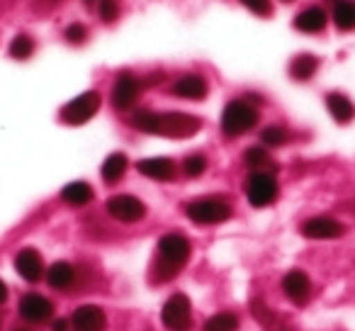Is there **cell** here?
<instances>
[{
	"label": "cell",
	"instance_id": "7a4b0ae2",
	"mask_svg": "<svg viewBox=\"0 0 355 331\" xmlns=\"http://www.w3.org/2000/svg\"><path fill=\"white\" fill-rule=\"evenodd\" d=\"M200 129H202V119L185 112H156L151 124V134H161V137H173V139L193 137Z\"/></svg>",
	"mask_w": 355,
	"mask_h": 331
},
{
	"label": "cell",
	"instance_id": "3957f363",
	"mask_svg": "<svg viewBox=\"0 0 355 331\" xmlns=\"http://www.w3.org/2000/svg\"><path fill=\"white\" fill-rule=\"evenodd\" d=\"M258 124V110L248 105L246 100H232L224 108L222 114V132L227 137H239V134L251 132Z\"/></svg>",
	"mask_w": 355,
	"mask_h": 331
},
{
	"label": "cell",
	"instance_id": "ffe728a7",
	"mask_svg": "<svg viewBox=\"0 0 355 331\" xmlns=\"http://www.w3.org/2000/svg\"><path fill=\"white\" fill-rule=\"evenodd\" d=\"M127 166H129V161H127V156H124V153H119V151L110 153V156L103 161V169H100L103 180L107 185H114L117 180L124 178V173H127Z\"/></svg>",
	"mask_w": 355,
	"mask_h": 331
},
{
	"label": "cell",
	"instance_id": "e0dca14e",
	"mask_svg": "<svg viewBox=\"0 0 355 331\" xmlns=\"http://www.w3.org/2000/svg\"><path fill=\"white\" fill-rule=\"evenodd\" d=\"M326 22H329V17H326V12L321 10L319 6L306 8V10H302L300 15L295 17V27L300 32H306V35H316V32H321L326 27Z\"/></svg>",
	"mask_w": 355,
	"mask_h": 331
},
{
	"label": "cell",
	"instance_id": "8fae6325",
	"mask_svg": "<svg viewBox=\"0 0 355 331\" xmlns=\"http://www.w3.org/2000/svg\"><path fill=\"white\" fill-rule=\"evenodd\" d=\"M139 98V80L132 74H119L112 85V105L114 110H129Z\"/></svg>",
	"mask_w": 355,
	"mask_h": 331
},
{
	"label": "cell",
	"instance_id": "8992f818",
	"mask_svg": "<svg viewBox=\"0 0 355 331\" xmlns=\"http://www.w3.org/2000/svg\"><path fill=\"white\" fill-rule=\"evenodd\" d=\"M246 198L253 207H268L277 198V180L266 171H253L246 180Z\"/></svg>",
	"mask_w": 355,
	"mask_h": 331
},
{
	"label": "cell",
	"instance_id": "836d02e7",
	"mask_svg": "<svg viewBox=\"0 0 355 331\" xmlns=\"http://www.w3.org/2000/svg\"><path fill=\"white\" fill-rule=\"evenodd\" d=\"M6 302H8V285L0 280V305H6Z\"/></svg>",
	"mask_w": 355,
	"mask_h": 331
},
{
	"label": "cell",
	"instance_id": "44dd1931",
	"mask_svg": "<svg viewBox=\"0 0 355 331\" xmlns=\"http://www.w3.org/2000/svg\"><path fill=\"white\" fill-rule=\"evenodd\" d=\"M61 198H64V203L73 205V207H83V205H88L93 200V188L88 183H83V180H76V183H69L61 190Z\"/></svg>",
	"mask_w": 355,
	"mask_h": 331
},
{
	"label": "cell",
	"instance_id": "f546056e",
	"mask_svg": "<svg viewBox=\"0 0 355 331\" xmlns=\"http://www.w3.org/2000/svg\"><path fill=\"white\" fill-rule=\"evenodd\" d=\"M98 12L105 22H114L119 15V3L117 0H98Z\"/></svg>",
	"mask_w": 355,
	"mask_h": 331
},
{
	"label": "cell",
	"instance_id": "603a6c76",
	"mask_svg": "<svg viewBox=\"0 0 355 331\" xmlns=\"http://www.w3.org/2000/svg\"><path fill=\"white\" fill-rule=\"evenodd\" d=\"M316 69H319V59L311 54H302L290 64V76L295 80H309L316 74Z\"/></svg>",
	"mask_w": 355,
	"mask_h": 331
},
{
	"label": "cell",
	"instance_id": "d6986e66",
	"mask_svg": "<svg viewBox=\"0 0 355 331\" xmlns=\"http://www.w3.org/2000/svg\"><path fill=\"white\" fill-rule=\"evenodd\" d=\"M76 280V268L69 261H56L54 266L46 271V282L54 290H69Z\"/></svg>",
	"mask_w": 355,
	"mask_h": 331
},
{
	"label": "cell",
	"instance_id": "d590c367",
	"mask_svg": "<svg viewBox=\"0 0 355 331\" xmlns=\"http://www.w3.org/2000/svg\"><path fill=\"white\" fill-rule=\"evenodd\" d=\"M12 331H30V329H25V326H17V329H12Z\"/></svg>",
	"mask_w": 355,
	"mask_h": 331
},
{
	"label": "cell",
	"instance_id": "52a82bcc",
	"mask_svg": "<svg viewBox=\"0 0 355 331\" xmlns=\"http://www.w3.org/2000/svg\"><path fill=\"white\" fill-rule=\"evenodd\" d=\"M98 110H100V93L88 90V93H80L78 98H73L61 110V119L66 124H85L88 119L95 117Z\"/></svg>",
	"mask_w": 355,
	"mask_h": 331
},
{
	"label": "cell",
	"instance_id": "9a60e30c",
	"mask_svg": "<svg viewBox=\"0 0 355 331\" xmlns=\"http://www.w3.org/2000/svg\"><path fill=\"white\" fill-rule=\"evenodd\" d=\"M173 93L178 98H185V100H205L209 93V85L202 76L198 74H188L183 78H178L175 85H173Z\"/></svg>",
	"mask_w": 355,
	"mask_h": 331
},
{
	"label": "cell",
	"instance_id": "9c48e42d",
	"mask_svg": "<svg viewBox=\"0 0 355 331\" xmlns=\"http://www.w3.org/2000/svg\"><path fill=\"white\" fill-rule=\"evenodd\" d=\"M17 312H20L22 319L30 321V324H44V321L54 314V305H51V300H46L44 295H40V292H30V295H25L20 300Z\"/></svg>",
	"mask_w": 355,
	"mask_h": 331
},
{
	"label": "cell",
	"instance_id": "f1b7e54d",
	"mask_svg": "<svg viewBox=\"0 0 355 331\" xmlns=\"http://www.w3.org/2000/svg\"><path fill=\"white\" fill-rule=\"evenodd\" d=\"M261 139L268 144V146H282V144H287L290 134H287L282 127H266L261 132Z\"/></svg>",
	"mask_w": 355,
	"mask_h": 331
},
{
	"label": "cell",
	"instance_id": "4316f807",
	"mask_svg": "<svg viewBox=\"0 0 355 331\" xmlns=\"http://www.w3.org/2000/svg\"><path fill=\"white\" fill-rule=\"evenodd\" d=\"M183 171H185V176H190V178H200V176L207 171V158H205L202 153H190V156L183 161Z\"/></svg>",
	"mask_w": 355,
	"mask_h": 331
},
{
	"label": "cell",
	"instance_id": "5bb4252c",
	"mask_svg": "<svg viewBox=\"0 0 355 331\" xmlns=\"http://www.w3.org/2000/svg\"><path fill=\"white\" fill-rule=\"evenodd\" d=\"M15 271L20 273V278H25L27 282H37L44 275V261L35 248H22L15 256Z\"/></svg>",
	"mask_w": 355,
	"mask_h": 331
},
{
	"label": "cell",
	"instance_id": "ba28073f",
	"mask_svg": "<svg viewBox=\"0 0 355 331\" xmlns=\"http://www.w3.org/2000/svg\"><path fill=\"white\" fill-rule=\"evenodd\" d=\"M105 207H107L110 217H114L117 222L124 224H134L146 217V205L139 198H134V195H112Z\"/></svg>",
	"mask_w": 355,
	"mask_h": 331
},
{
	"label": "cell",
	"instance_id": "d6a6232c",
	"mask_svg": "<svg viewBox=\"0 0 355 331\" xmlns=\"http://www.w3.org/2000/svg\"><path fill=\"white\" fill-rule=\"evenodd\" d=\"M71 321L69 319H54V324H51V331H69Z\"/></svg>",
	"mask_w": 355,
	"mask_h": 331
},
{
	"label": "cell",
	"instance_id": "e575fe53",
	"mask_svg": "<svg viewBox=\"0 0 355 331\" xmlns=\"http://www.w3.org/2000/svg\"><path fill=\"white\" fill-rule=\"evenodd\" d=\"M270 331H295L292 326H270Z\"/></svg>",
	"mask_w": 355,
	"mask_h": 331
},
{
	"label": "cell",
	"instance_id": "4fadbf2b",
	"mask_svg": "<svg viewBox=\"0 0 355 331\" xmlns=\"http://www.w3.org/2000/svg\"><path fill=\"white\" fill-rule=\"evenodd\" d=\"M302 234L306 239H338L345 234V227L338 222V219H331V217H311L302 224Z\"/></svg>",
	"mask_w": 355,
	"mask_h": 331
},
{
	"label": "cell",
	"instance_id": "7402d4cb",
	"mask_svg": "<svg viewBox=\"0 0 355 331\" xmlns=\"http://www.w3.org/2000/svg\"><path fill=\"white\" fill-rule=\"evenodd\" d=\"M334 22L338 30H355V0H338L334 6Z\"/></svg>",
	"mask_w": 355,
	"mask_h": 331
},
{
	"label": "cell",
	"instance_id": "30bf717a",
	"mask_svg": "<svg viewBox=\"0 0 355 331\" xmlns=\"http://www.w3.org/2000/svg\"><path fill=\"white\" fill-rule=\"evenodd\" d=\"M73 331H105L107 329V316L98 305H80L71 316Z\"/></svg>",
	"mask_w": 355,
	"mask_h": 331
},
{
	"label": "cell",
	"instance_id": "5b68a950",
	"mask_svg": "<svg viewBox=\"0 0 355 331\" xmlns=\"http://www.w3.org/2000/svg\"><path fill=\"white\" fill-rule=\"evenodd\" d=\"M188 217L193 219L195 224H222L232 217V205L224 203V200H217V198H205V200H195L185 207Z\"/></svg>",
	"mask_w": 355,
	"mask_h": 331
},
{
	"label": "cell",
	"instance_id": "4dcf8cb0",
	"mask_svg": "<svg viewBox=\"0 0 355 331\" xmlns=\"http://www.w3.org/2000/svg\"><path fill=\"white\" fill-rule=\"evenodd\" d=\"M241 3L248 8V10L256 12V15H261V17H270V12H272L270 0H241Z\"/></svg>",
	"mask_w": 355,
	"mask_h": 331
},
{
	"label": "cell",
	"instance_id": "1f68e13d",
	"mask_svg": "<svg viewBox=\"0 0 355 331\" xmlns=\"http://www.w3.org/2000/svg\"><path fill=\"white\" fill-rule=\"evenodd\" d=\"M85 37H88V30H85L80 22H73V25L66 27V40H69L71 44H80V42H85Z\"/></svg>",
	"mask_w": 355,
	"mask_h": 331
},
{
	"label": "cell",
	"instance_id": "83f0119b",
	"mask_svg": "<svg viewBox=\"0 0 355 331\" xmlns=\"http://www.w3.org/2000/svg\"><path fill=\"white\" fill-rule=\"evenodd\" d=\"M251 312L263 326H268V329H270V326H275V312H272L270 307H266V302H263V300H253L251 302Z\"/></svg>",
	"mask_w": 355,
	"mask_h": 331
},
{
	"label": "cell",
	"instance_id": "2e32d148",
	"mask_svg": "<svg viewBox=\"0 0 355 331\" xmlns=\"http://www.w3.org/2000/svg\"><path fill=\"white\" fill-rule=\"evenodd\" d=\"M137 169H139V173H144L151 180H173L175 178V163H173L171 158H163V156L144 158V161H139Z\"/></svg>",
	"mask_w": 355,
	"mask_h": 331
},
{
	"label": "cell",
	"instance_id": "6da1fadb",
	"mask_svg": "<svg viewBox=\"0 0 355 331\" xmlns=\"http://www.w3.org/2000/svg\"><path fill=\"white\" fill-rule=\"evenodd\" d=\"M190 246L188 237L178 232H171L158 241V261L153 266V278L158 282H166L171 278H175L178 273L183 271V266L190 261Z\"/></svg>",
	"mask_w": 355,
	"mask_h": 331
},
{
	"label": "cell",
	"instance_id": "8d00e7d4",
	"mask_svg": "<svg viewBox=\"0 0 355 331\" xmlns=\"http://www.w3.org/2000/svg\"><path fill=\"white\" fill-rule=\"evenodd\" d=\"M285 3H287V0H285Z\"/></svg>",
	"mask_w": 355,
	"mask_h": 331
},
{
	"label": "cell",
	"instance_id": "d4e9b609",
	"mask_svg": "<svg viewBox=\"0 0 355 331\" xmlns=\"http://www.w3.org/2000/svg\"><path fill=\"white\" fill-rule=\"evenodd\" d=\"M32 51H35V42L30 35H17L10 42V56L12 59H30Z\"/></svg>",
	"mask_w": 355,
	"mask_h": 331
},
{
	"label": "cell",
	"instance_id": "484cf974",
	"mask_svg": "<svg viewBox=\"0 0 355 331\" xmlns=\"http://www.w3.org/2000/svg\"><path fill=\"white\" fill-rule=\"evenodd\" d=\"M243 161H246V166L251 171H263L268 163H270V158H268L266 148L251 146V148H246V153H243Z\"/></svg>",
	"mask_w": 355,
	"mask_h": 331
},
{
	"label": "cell",
	"instance_id": "ac0fdd59",
	"mask_svg": "<svg viewBox=\"0 0 355 331\" xmlns=\"http://www.w3.org/2000/svg\"><path fill=\"white\" fill-rule=\"evenodd\" d=\"M326 108H329L331 117L338 124H348L355 117V105L343 93H329L326 95Z\"/></svg>",
	"mask_w": 355,
	"mask_h": 331
},
{
	"label": "cell",
	"instance_id": "cb8c5ba5",
	"mask_svg": "<svg viewBox=\"0 0 355 331\" xmlns=\"http://www.w3.org/2000/svg\"><path fill=\"white\" fill-rule=\"evenodd\" d=\"M239 329V316L234 312H219V314L209 316L205 321L202 331H236Z\"/></svg>",
	"mask_w": 355,
	"mask_h": 331
},
{
	"label": "cell",
	"instance_id": "277c9868",
	"mask_svg": "<svg viewBox=\"0 0 355 331\" xmlns=\"http://www.w3.org/2000/svg\"><path fill=\"white\" fill-rule=\"evenodd\" d=\"M161 321L168 331H190L193 326V305H190L188 295L175 292L166 300L161 309Z\"/></svg>",
	"mask_w": 355,
	"mask_h": 331
},
{
	"label": "cell",
	"instance_id": "7c38bea8",
	"mask_svg": "<svg viewBox=\"0 0 355 331\" xmlns=\"http://www.w3.org/2000/svg\"><path fill=\"white\" fill-rule=\"evenodd\" d=\"M282 290H285L287 300L295 302V305H306L311 297V280L304 271H290L282 278Z\"/></svg>",
	"mask_w": 355,
	"mask_h": 331
}]
</instances>
